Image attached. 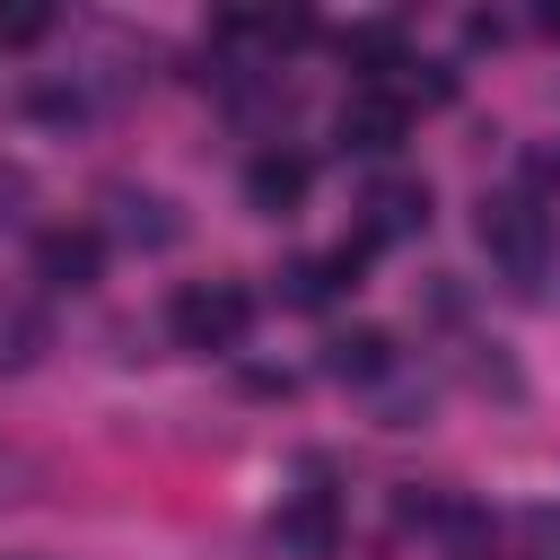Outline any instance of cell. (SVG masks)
<instances>
[{
    "label": "cell",
    "mask_w": 560,
    "mask_h": 560,
    "mask_svg": "<svg viewBox=\"0 0 560 560\" xmlns=\"http://www.w3.org/2000/svg\"><path fill=\"white\" fill-rule=\"evenodd\" d=\"M481 254L516 289H542V271H551V210L534 192H490L481 201Z\"/></svg>",
    "instance_id": "cell-1"
},
{
    "label": "cell",
    "mask_w": 560,
    "mask_h": 560,
    "mask_svg": "<svg viewBox=\"0 0 560 560\" xmlns=\"http://www.w3.org/2000/svg\"><path fill=\"white\" fill-rule=\"evenodd\" d=\"M166 332H175V350H236L245 332H254V289L245 280H184L175 298H166Z\"/></svg>",
    "instance_id": "cell-2"
},
{
    "label": "cell",
    "mask_w": 560,
    "mask_h": 560,
    "mask_svg": "<svg viewBox=\"0 0 560 560\" xmlns=\"http://www.w3.org/2000/svg\"><path fill=\"white\" fill-rule=\"evenodd\" d=\"M105 271V228H44L35 236V280L44 289H88Z\"/></svg>",
    "instance_id": "cell-3"
},
{
    "label": "cell",
    "mask_w": 560,
    "mask_h": 560,
    "mask_svg": "<svg viewBox=\"0 0 560 560\" xmlns=\"http://www.w3.org/2000/svg\"><path fill=\"white\" fill-rule=\"evenodd\" d=\"M271 534H280V551H298V560H332V551H341V499H332V490H298V499L271 516Z\"/></svg>",
    "instance_id": "cell-4"
},
{
    "label": "cell",
    "mask_w": 560,
    "mask_h": 560,
    "mask_svg": "<svg viewBox=\"0 0 560 560\" xmlns=\"http://www.w3.org/2000/svg\"><path fill=\"white\" fill-rule=\"evenodd\" d=\"M402 131H411V114H402V96H385V88H359V96L341 105V149H359V158L402 149Z\"/></svg>",
    "instance_id": "cell-5"
},
{
    "label": "cell",
    "mask_w": 560,
    "mask_h": 560,
    "mask_svg": "<svg viewBox=\"0 0 560 560\" xmlns=\"http://www.w3.org/2000/svg\"><path fill=\"white\" fill-rule=\"evenodd\" d=\"M306 184H315V166H306L298 149H254V158H245V201H254L262 219L298 210V201H306Z\"/></svg>",
    "instance_id": "cell-6"
},
{
    "label": "cell",
    "mask_w": 560,
    "mask_h": 560,
    "mask_svg": "<svg viewBox=\"0 0 560 560\" xmlns=\"http://www.w3.org/2000/svg\"><path fill=\"white\" fill-rule=\"evenodd\" d=\"M411 228H429V184H411V175L376 184V192H368L359 236H368V245H394V236H411Z\"/></svg>",
    "instance_id": "cell-7"
},
{
    "label": "cell",
    "mask_w": 560,
    "mask_h": 560,
    "mask_svg": "<svg viewBox=\"0 0 560 560\" xmlns=\"http://www.w3.org/2000/svg\"><path fill=\"white\" fill-rule=\"evenodd\" d=\"M114 236L158 254V245H175V236H184V219H175V201H166V192H131V184H122V192H114Z\"/></svg>",
    "instance_id": "cell-8"
},
{
    "label": "cell",
    "mask_w": 560,
    "mask_h": 560,
    "mask_svg": "<svg viewBox=\"0 0 560 560\" xmlns=\"http://www.w3.org/2000/svg\"><path fill=\"white\" fill-rule=\"evenodd\" d=\"M394 368V341L376 332V324H359V332H332L324 341V376H341V385H376Z\"/></svg>",
    "instance_id": "cell-9"
},
{
    "label": "cell",
    "mask_w": 560,
    "mask_h": 560,
    "mask_svg": "<svg viewBox=\"0 0 560 560\" xmlns=\"http://www.w3.org/2000/svg\"><path fill=\"white\" fill-rule=\"evenodd\" d=\"M44 350V315H26V306H9L0 315V368H26Z\"/></svg>",
    "instance_id": "cell-10"
},
{
    "label": "cell",
    "mask_w": 560,
    "mask_h": 560,
    "mask_svg": "<svg viewBox=\"0 0 560 560\" xmlns=\"http://www.w3.org/2000/svg\"><path fill=\"white\" fill-rule=\"evenodd\" d=\"M26 490H35V464H26L18 446H0V508H9V499H26Z\"/></svg>",
    "instance_id": "cell-11"
},
{
    "label": "cell",
    "mask_w": 560,
    "mask_h": 560,
    "mask_svg": "<svg viewBox=\"0 0 560 560\" xmlns=\"http://www.w3.org/2000/svg\"><path fill=\"white\" fill-rule=\"evenodd\" d=\"M525 542H534L542 560H560V508H534V516H525Z\"/></svg>",
    "instance_id": "cell-12"
},
{
    "label": "cell",
    "mask_w": 560,
    "mask_h": 560,
    "mask_svg": "<svg viewBox=\"0 0 560 560\" xmlns=\"http://www.w3.org/2000/svg\"><path fill=\"white\" fill-rule=\"evenodd\" d=\"M245 394H254V402H289V376H280V368H245Z\"/></svg>",
    "instance_id": "cell-13"
},
{
    "label": "cell",
    "mask_w": 560,
    "mask_h": 560,
    "mask_svg": "<svg viewBox=\"0 0 560 560\" xmlns=\"http://www.w3.org/2000/svg\"><path fill=\"white\" fill-rule=\"evenodd\" d=\"M542 35H551V44H560V9H542Z\"/></svg>",
    "instance_id": "cell-14"
}]
</instances>
